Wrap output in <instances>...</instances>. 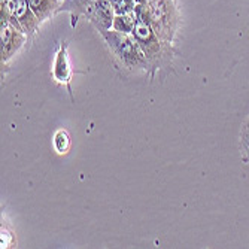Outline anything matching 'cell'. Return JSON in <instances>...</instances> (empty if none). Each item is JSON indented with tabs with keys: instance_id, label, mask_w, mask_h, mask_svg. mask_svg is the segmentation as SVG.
<instances>
[{
	"instance_id": "1",
	"label": "cell",
	"mask_w": 249,
	"mask_h": 249,
	"mask_svg": "<svg viewBox=\"0 0 249 249\" xmlns=\"http://www.w3.org/2000/svg\"><path fill=\"white\" fill-rule=\"evenodd\" d=\"M136 26L133 30V37L136 42L139 43V47L142 48L145 57L149 61L151 66V76H154L158 71L163 67L169 66L173 60V47L172 43H167L158 37V35L154 32L151 22L146 17V9L145 3H141L136 6Z\"/></svg>"
},
{
	"instance_id": "2",
	"label": "cell",
	"mask_w": 249,
	"mask_h": 249,
	"mask_svg": "<svg viewBox=\"0 0 249 249\" xmlns=\"http://www.w3.org/2000/svg\"><path fill=\"white\" fill-rule=\"evenodd\" d=\"M100 35L107 45L109 51L114 54L117 61L125 71L151 73L149 61L133 35L118 33L115 30H105Z\"/></svg>"
},
{
	"instance_id": "10",
	"label": "cell",
	"mask_w": 249,
	"mask_h": 249,
	"mask_svg": "<svg viewBox=\"0 0 249 249\" xmlns=\"http://www.w3.org/2000/svg\"><path fill=\"white\" fill-rule=\"evenodd\" d=\"M136 12H128V14H121V15H115L114 18V24H112L110 30H115L118 33H125V35H131L136 26Z\"/></svg>"
},
{
	"instance_id": "3",
	"label": "cell",
	"mask_w": 249,
	"mask_h": 249,
	"mask_svg": "<svg viewBox=\"0 0 249 249\" xmlns=\"http://www.w3.org/2000/svg\"><path fill=\"white\" fill-rule=\"evenodd\" d=\"M145 9L158 37L173 45L180 22L175 0H149L145 3Z\"/></svg>"
},
{
	"instance_id": "13",
	"label": "cell",
	"mask_w": 249,
	"mask_h": 249,
	"mask_svg": "<svg viewBox=\"0 0 249 249\" xmlns=\"http://www.w3.org/2000/svg\"><path fill=\"white\" fill-rule=\"evenodd\" d=\"M112 6H114L115 15H121V14H128V12H134L136 6V0H110Z\"/></svg>"
},
{
	"instance_id": "6",
	"label": "cell",
	"mask_w": 249,
	"mask_h": 249,
	"mask_svg": "<svg viewBox=\"0 0 249 249\" xmlns=\"http://www.w3.org/2000/svg\"><path fill=\"white\" fill-rule=\"evenodd\" d=\"M53 76L57 82L64 84L71 89V81H72V67L69 60V53H67V45L63 42L55 54L54 66H53Z\"/></svg>"
},
{
	"instance_id": "7",
	"label": "cell",
	"mask_w": 249,
	"mask_h": 249,
	"mask_svg": "<svg viewBox=\"0 0 249 249\" xmlns=\"http://www.w3.org/2000/svg\"><path fill=\"white\" fill-rule=\"evenodd\" d=\"M15 15H17V19L19 22L22 32L27 35V37H32L39 30V27L42 24L40 19L37 18V15L33 12L29 0H19Z\"/></svg>"
},
{
	"instance_id": "5",
	"label": "cell",
	"mask_w": 249,
	"mask_h": 249,
	"mask_svg": "<svg viewBox=\"0 0 249 249\" xmlns=\"http://www.w3.org/2000/svg\"><path fill=\"white\" fill-rule=\"evenodd\" d=\"M87 19L91 22L93 27L102 33L105 30H110L114 24L115 11L112 6L110 0H94L85 12Z\"/></svg>"
},
{
	"instance_id": "14",
	"label": "cell",
	"mask_w": 249,
	"mask_h": 249,
	"mask_svg": "<svg viewBox=\"0 0 249 249\" xmlns=\"http://www.w3.org/2000/svg\"><path fill=\"white\" fill-rule=\"evenodd\" d=\"M146 2H149V0H136V3H138V5H141V3H146Z\"/></svg>"
},
{
	"instance_id": "12",
	"label": "cell",
	"mask_w": 249,
	"mask_h": 249,
	"mask_svg": "<svg viewBox=\"0 0 249 249\" xmlns=\"http://www.w3.org/2000/svg\"><path fill=\"white\" fill-rule=\"evenodd\" d=\"M239 141H240V149L243 152L245 160L249 163V117L243 121V124L240 127Z\"/></svg>"
},
{
	"instance_id": "4",
	"label": "cell",
	"mask_w": 249,
	"mask_h": 249,
	"mask_svg": "<svg viewBox=\"0 0 249 249\" xmlns=\"http://www.w3.org/2000/svg\"><path fill=\"white\" fill-rule=\"evenodd\" d=\"M0 55H2V64H8L18 51L24 47L27 40V35L14 27L9 21L0 18Z\"/></svg>"
},
{
	"instance_id": "9",
	"label": "cell",
	"mask_w": 249,
	"mask_h": 249,
	"mask_svg": "<svg viewBox=\"0 0 249 249\" xmlns=\"http://www.w3.org/2000/svg\"><path fill=\"white\" fill-rule=\"evenodd\" d=\"M93 2L94 0H61L58 12H69L72 15V27H76L79 17L85 15Z\"/></svg>"
},
{
	"instance_id": "11",
	"label": "cell",
	"mask_w": 249,
	"mask_h": 249,
	"mask_svg": "<svg viewBox=\"0 0 249 249\" xmlns=\"http://www.w3.org/2000/svg\"><path fill=\"white\" fill-rule=\"evenodd\" d=\"M71 146V138L66 130H57L54 134V148L58 154H66Z\"/></svg>"
},
{
	"instance_id": "8",
	"label": "cell",
	"mask_w": 249,
	"mask_h": 249,
	"mask_svg": "<svg viewBox=\"0 0 249 249\" xmlns=\"http://www.w3.org/2000/svg\"><path fill=\"white\" fill-rule=\"evenodd\" d=\"M33 12L37 15L40 22L50 19L55 14H58L61 0H29Z\"/></svg>"
}]
</instances>
